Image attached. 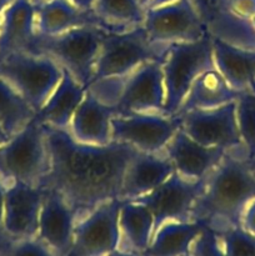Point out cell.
<instances>
[{
    "mask_svg": "<svg viewBox=\"0 0 255 256\" xmlns=\"http://www.w3.org/2000/svg\"><path fill=\"white\" fill-rule=\"evenodd\" d=\"M36 34L32 0H12L0 19V62L18 52H28Z\"/></svg>",
    "mask_w": 255,
    "mask_h": 256,
    "instance_id": "obj_20",
    "label": "cell"
},
{
    "mask_svg": "<svg viewBox=\"0 0 255 256\" xmlns=\"http://www.w3.org/2000/svg\"><path fill=\"white\" fill-rule=\"evenodd\" d=\"M204 185L205 179L190 180L174 172L149 194L132 202H140L152 212L155 232L166 222H192V209Z\"/></svg>",
    "mask_w": 255,
    "mask_h": 256,
    "instance_id": "obj_10",
    "label": "cell"
},
{
    "mask_svg": "<svg viewBox=\"0 0 255 256\" xmlns=\"http://www.w3.org/2000/svg\"><path fill=\"white\" fill-rule=\"evenodd\" d=\"M38 34L56 35L80 26H98L102 22L92 9H82L72 0H32Z\"/></svg>",
    "mask_w": 255,
    "mask_h": 256,
    "instance_id": "obj_19",
    "label": "cell"
},
{
    "mask_svg": "<svg viewBox=\"0 0 255 256\" xmlns=\"http://www.w3.org/2000/svg\"><path fill=\"white\" fill-rule=\"evenodd\" d=\"M252 92H254V94H255V80L252 82Z\"/></svg>",
    "mask_w": 255,
    "mask_h": 256,
    "instance_id": "obj_45",
    "label": "cell"
},
{
    "mask_svg": "<svg viewBox=\"0 0 255 256\" xmlns=\"http://www.w3.org/2000/svg\"><path fill=\"white\" fill-rule=\"evenodd\" d=\"M205 229L198 222H166L154 232L142 256H182L190 252L192 242Z\"/></svg>",
    "mask_w": 255,
    "mask_h": 256,
    "instance_id": "obj_26",
    "label": "cell"
},
{
    "mask_svg": "<svg viewBox=\"0 0 255 256\" xmlns=\"http://www.w3.org/2000/svg\"><path fill=\"white\" fill-rule=\"evenodd\" d=\"M175 2V0H154V2H152V8H150V9H152V8L162 6V5L169 4V2Z\"/></svg>",
    "mask_w": 255,
    "mask_h": 256,
    "instance_id": "obj_39",
    "label": "cell"
},
{
    "mask_svg": "<svg viewBox=\"0 0 255 256\" xmlns=\"http://www.w3.org/2000/svg\"><path fill=\"white\" fill-rule=\"evenodd\" d=\"M206 32L212 39L242 49L255 50V26L252 19L234 14L218 4L212 8L204 19Z\"/></svg>",
    "mask_w": 255,
    "mask_h": 256,
    "instance_id": "obj_23",
    "label": "cell"
},
{
    "mask_svg": "<svg viewBox=\"0 0 255 256\" xmlns=\"http://www.w3.org/2000/svg\"><path fill=\"white\" fill-rule=\"evenodd\" d=\"M242 92L232 90L216 70V68L206 70L195 79L190 86L178 114L194 109H212L228 102H235Z\"/></svg>",
    "mask_w": 255,
    "mask_h": 256,
    "instance_id": "obj_24",
    "label": "cell"
},
{
    "mask_svg": "<svg viewBox=\"0 0 255 256\" xmlns=\"http://www.w3.org/2000/svg\"><path fill=\"white\" fill-rule=\"evenodd\" d=\"M8 138H9V136L6 135V132H5L4 130H2V128L0 126V145L4 144V142L8 140Z\"/></svg>",
    "mask_w": 255,
    "mask_h": 256,
    "instance_id": "obj_42",
    "label": "cell"
},
{
    "mask_svg": "<svg viewBox=\"0 0 255 256\" xmlns=\"http://www.w3.org/2000/svg\"><path fill=\"white\" fill-rule=\"evenodd\" d=\"M190 254L192 256H229L224 250L219 235L205 228L192 242Z\"/></svg>",
    "mask_w": 255,
    "mask_h": 256,
    "instance_id": "obj_32",
    "label": "cell"
},
{
    "mask_svg": "<svg viewBox=\"0 0 255 256\" xmlns=\"http://www.w3.org/2000/svg\"><path fill=\"white\" fill-rule=\"evenodd\" d=\"M44 189L24 182L5 185L2 232L5 239L36 238Z\"/></svg>",
    "mask_w": 255,
    "mask_h": 256,
    "instance_id": "obj_14",
    "label": "cell"
},
{
    "mask_svg": "<svg viewBox=\"0 0 255 256\" xmlns=\"http://www.w3.org/2000/svg\"><path fill=\"white\" fill-rule=\"evenodd\" d=\"M212 56L215 68L232 90L238 92L252 90V82L255 80V50L212 39Z\"/></svg>",
    "mask_w": 255,
    "mask_h": 256,
    "instance_id": "obj_22",
    "label": "cell"
},
{
    "mask_svg": "<svg viewBox=\"0 0 255 256\" xmlns=\"http://www.w3.org/2000/svg\"><path fill=\"white\" fill-rule=\"evenodd\" d=\"M248 166H249V169H250V172H252V176L255 178V156L248 160Z\"/></svg>",
    "mask_w": 255,
    "mask_h": 256,
    "instance_id": "obj_40",
    "label": "cell"
},
{
    "mask_svg": "<svg viewBox=\"0 0 255 256\" xmlns=\"http://www.w3.org/2000/svg\"><path fill=\"white\" fill-rule=\"evenodd\" d=\"M195 4V6H196L198 12H199V14L202 15V20L205 19V18L208 16V14H209V12L212 10V4H210V0H192Z\"/></svg>",
    "mask_w": 255,
    "mask_h": 256,
    "instance_id": "obj_36",
    "label": "cell"
},
{
    "mask_svg": "<svg viewBox=\"0 0 255 256\" xmlns=\"http://www.w3.org/2000/svg\"><path fill=\"white\" fill-rule=\"evenodd\" d=\"M218 4H222L242 18L252 19L255 16V0H219Z\"/></svg>",
    "mask_w": 255,
    "mask_h": 256,
    "instance_id": "obj_33",
    "label": "cell"
},
{
    "mask_svg": "<svg viewBox=\"0 0 255 256\" xmlns=\"http://www.w3.org/2000/svg\"><path fill=\"white\" fill-rule=\"evenodd\" d=\"M36 116V112L19 92L0 76V126L8 136L19 132Z\"/></svg>",
    "mask_w": 255,
    "mask_h": 256,
    "instance_id": "obj_28",
    "label": "cell"
},
{
    "mask_svg": "<svg viewBox=\"0 0 255 256\" xmlns=\"http://www.w3.org/2000/svg\"><path fill=\"white\" fill-rule=\"evenodd\" d=\"M152 2H154V0H140V4H142V9L144 10H148L152 8Z\"/></svg>",
    "mask_w": 255,
    "mask_h": 256,
    "instance_id": "obj_41",
    "label": "cell"
},
{
    "mask_svg": "<svg viewBox=\"0 0 255 256\" xmlns=\"http://www.w3.org/2000/svg\"><path fill=\"white\" fill-rule=\"evenodd\" d=\"M106 256H142V254H138V252H128V250L116 249V250H114L112 252H110V254H108Z\"/></svg>",
    "mask_w": 255,
    "mask_h": 256,
    "instance_id": "obj_37",
    "label": "cell"
},
{
    "mask_svg": "<svg viewBox=\"0 0 255 256\" xmlns=\"http://www.w3.org/2000/svg\"><path fill=\"white\" fill-rule=\"evenodd\" d=\"M0 249L4 252V256H56L38 238L6 240Z\"/></svg>",
    "mask_w": 255,
    "mask_h": 256,
    "instance_id": "obj_31",
    "label": "cell"
},
{
    "mask_svg": "<svg viewBox=\"0 0 255 256\" xmlns=\"http://www.w3.org/2000/svg\"><path fill=\"white\" fill-rule=\"evenodd\" d=\"M174 170L190 180H204L219 165L224 149L205 146L186 134L182 128L176 130L162 150Z\"/></svg>",
    "mask_w": 255,
    "mask_h": 256,
    "instance_id": "obj_16",
    "label": "cell"
},
{
    "mask_svg": "<svg viewBox=\"0 0 255 256\" xmlns=\"http://www.w3.org/2000/svg\"><path fill=\"white\" fill-rule=\"evenodd\" d=\"M180 128L179 118L160 112L115 115L112 120L114 142L128 144L138 152H162Z\"/></svg>",
    "mask_w": 255,
    "mask_h": 256,
    "instance_id": "obj_11",
    "label": "cell"
},
{
    "mask_svg": "<svg viewBox=\"0 0 255 256\" xmlns=\"http://www.w3.org/2000/svg\"><path fill=\"white\" fill-rule=\"evenodd\" d=\"M162 68L165 85L164 114L175 115L195 79L215 68L212 36L206 34L196 42L168 45Z\"/></svg>",
    "mask_w": 255,
    "mask_h": 256,
    "instance_id": "obj_5",
    "label": "cell"
},
{
    "mask_svg": "<svg viewBox=\"0 0 255 256\" xmlns=\"http://www.w3.org/2000/svg\"><path fill=\"white\" fill-rule=\"evenodd\" d=\"M252 24H254V26H255V16L252 18Z\"/></svg>",
    "mask_w": 255,
    "mask_h": 256,
    "instance_id": "obj_47",
    "label": "cell"
},
{
    "mask_svg": "<svg viewBox=\"0 0 255 256\" xmlns=\"http://www.w3.org/2000/svg\"><path fill=\"white\" fill-rule=\"evenodd\" d=\"M4 194H5V184L0 178V246L6 242L4 232H2V209H4Z\"/></svg>",
    "mask_w": 255,
    "mask_h": 256,
    "instance_id": "obj_35",
    "label": "cell"
},
{
    "mask_svg": "<svg viewBox=\"0 0 255 256\" xmlns=\"http://www.w3.org/2000/svg\"><path fill=\"white\" fill-rule=\"evenodd\" d=\"M119 249L142 254L154 234V218L145 205L122 202L119 212Z\"/></svg>",
    "mask_w": 255,
    "mask_h": 256,
    "instance_id": "obj_25",
    "label": "cell"
},
{
    "mask_svg": "<svg viewBox=\"0 0 255 256\" xmlns=\"http://www.w3.org/2000/svg\"><path fill=\"white\" fill-rule=\"evenodd\" d=\"M76 222V212L65 198L56 190L44 189L38 239L49 246L56 256H65L72 246Z\"/></svg>",
    "mask_w": 255,
    "mask_h": 256,
    "instance_id": "obj_15",
    "label": "cell"
},
{
    "mask_svg": "<svg viewBox=\"0 0 255 256\" xmlns=\"http://www.w3.org/2000/svg\"><path fill=\"white\" fill-rule=\"evenodd\" d=\"M255 199V178L248 166L245 149L226 152L222 162L205 179L204 190L192 214V222L220 232L242 226L248 205Z\"/></svg>",
    "mask_w": 255,
    "mask_h": 256,
    "instance_id": "obj_2",
    "label": "cell"
},
{
    "mask_svg": "<svg viewBox=\"0 0 255 256\" xmlns=\"http://www.w3.org/2000/svg\"><path fill=\"white\" fill-rule=\"evenodd\" d=\"M182 256H192V255L190 254V252H188V254H184V255H182Z\"/></svg>",
    "mask_w": 255,
    "mask_h": 256,
    "instance_id": "obj_46",
    "label": "cell"
},
{
    "mask_svg": "<svg viewBox=\"0 0 255 256\" xmlns=\"http://www.w3.org/2000/svg\"><path fill=\"white\" fill-rule=\"evenodd\" d=\"M86 92V88L80 84L68 70L62 69V76L58 86L36 112V119L45 126L69 130L70 122Z\"/></svg>",
    "mask_w": 255,
    "mask_h": 256,
    "instance_id": "obj_21",
    "label": "cell"
},
{
    "mask_svg": "<svg viewBox=\"0 0 255 256\" xmlns=\"http://www.w3.org/2000/svg\"><path fill=\"white\" fill-rule=\"evenodd\" d=\"M166 48L150 42L142 25L122 32H104L92 82L125 76L148 62H162Z\"/></svg>",
    "mask_w": 255,
    "mask_h": 256,
    "instance_id": "obj_6",
    "label": "cell"
},
{
    "mask_svg": "<svg viewBox=\"0 0 255 256\" xmlns=\"http://www.w3.org/2000/svg\"><path fill=\"white\" fill-rule=\"evenodd\" d=\"M216 234L229 256H255V236L242 226L228 228Z\"/></svg>",
    "mask_w": 255,
    "mask_h": 256,
    "instance_id": "obj_30",
    "label": "cell"
},
{
    "mask_svg": "<svg viewBox=\"0 0 255 256\" xmlns=\"http://www.w3.org/2000/svg\"><path fill=\"white\" fill-rule=\"evenodd\" d=\"M164 104L165 85L162 62H148L122 76V90L116 102L118 115L132 112L164 114Z\"/></svg>",
    "mask_w": 255,
    "mask_h": 256,
    "instance_id": "obj_13",
    "label": "cell"
},
{
    "mask_svg": "<svg viewBox=\"0 0 255 256\" xmlns=\"http://www.w3.org/2000/svg\"><path fill=\"white\" fill-rule=\"evenodd\" d=\"M12 2V0H0V14L4 12L5 8H6L8 5H9Z\"/></svg>",
    "mask_w": 255,
    "mask_h": 256,
    "instance_id": "obj_43",
    "label": "cell"
},
{
    "mask_svg": "<svg viewBox=\"0 0 255 256\" xmlns=\"http://www.w3.org/2000/svg\"><path fill=\"white\" fill-rule=\"evenodd\" d=\"M120 206L119 199L109 200L79 218L65 256H106L119 249Z\"/></svg>",
    "mask_w": 255,
    "mask_h": 256,
    "instance_id": "obj_9",
    "label": "cell"
},
{
    "mask_svg": "<svg viewBox=\"0 0 255 256\" xmlns=\"http://www.w3.org/2000/svg\"><path fill=\"white\" fill-rule=\"evenodd\" d=\"M142 26L150 42L162 45L196 42L208 34L192 0H175L145 10Z\"/></svg>",
    "mask_w": 255,
    "mask_h": 256,
    "instance_id": "obj_8",
    "label": "cell"
},
{
    "mask_svg": "<svg viewBox=\"0 0 255 256\" xmlns=\"http://www.w3.org/2000/svg\"><path fill=\"white\" fill-rule=\"evenodd\" d=\"M242 228L255 236V199L248 205L242 214Z\"/></svg>",
    "mask_w": 255,
    "mask_h": 256,
    "instance_id": "obj_34",
    "label": "cell"
},
{
    "mask_svg": "<svg viewBox=\"0 0 255 256\" xmlns=\"http://www.w3.org/2000/svg\"><path fill=\"white\" fill-rule=\"evenodd\" d=\"M0 19H2V14H0Z\"/></svg>",
    "mask_w": 255,
    "mask_h": 256,
    "instance_id": "obj_48",
    "label": "cell"
},
{
    "mask_svg": "<svg viewBox=\"0 0 255 256\" xmlns=\"http://www.w3.org/2000/svg\"><path fill=\"white\" fill-rule=\"evenodd\" d=\"M104 30L98 26H80L56 35L35 34L28 52L44 54L68 70L85 88L94 75Z\"/></svg>",
    "mask_w": 255,
    "mask_h": 256,
    "instance_id": "obj_4",
    "label": "cell"
},
{
    "mask_svg": "<svg viewBox=\"0 0 255 256\" xmlns=\"http://www.w3.org/2000/svg\"><path fill=\"white\" fill-rule=\"evenodd\" d=\"M92 10L106 32H122L142 25L145 10L140 0H94Z\"/></svg>",
    "mask_w": 255,
    "mask_h": 256,
    "instance_id": "obj_27",
    "label": "cell"
},
{
    "mask_svg": "<svg viewBox=\"0 0 255 256\" xmlns=\"http://www.w3.org/2000/svg\"><path fill=\"white\" fill-rule=\"evenodd\" d=\"M45 132L50 169L40 188L60 192L78 219L102 202L119 199L134 148L114 140L106 145L84 144L68 130L50 126H45Z\"/></svg>",
    "mask_w": 255,
    "mask_h": 256,
    "instance_id": "obj_1",
    "label": "cell"
},
{
    "mask_svg": "<svg viewBox=\"0 0 255 256\" xmlns=\"http://www.w3.org/2000/svg\"><path fill=\"white\" fill-rule=\"evenodd\" d=\"M50 169L45 126L36 116L0 145V178L10 182L40 186Z\"/></svg>",
    "mask_w": 255,
    "mask_h": 256,
    "instance_id": "obj_3",
    "label": "cell"
},
{
    "mask_svg": "<svg viewBox=\"0 0 255 256\" xmlns=\"http://www.w3.org/2000/svg\"><path fill=\"white\" fill-rule=\"evenodd\" d=\"M236 120L240 139L249 160L255 156V94L252 89L242 92L236 99Z\"/></svg>",
    "mask_w": 255,
    "mask_h": 256,
    "instance_id": "obj_29",
    "label": "cell"
},
{
    "mask_svg": "<svg viewBox=\"0 0 255 256\" xmlns=\"http://www.w3.org/2000/svg\"><path fill=\"white\" fill-rule=\"evenodd\" d=\"M174 172V166L164 152L136 150L125 170L119 200L132 202L149 194Z\"/></svg>",
    "mask_w": 255,
    "mask_h": 256,
    "instance_id": "obj_17",
    "label": "cell"
},
{
    "mask_svg": "<svg viewBox=\"0 0 255 256\" xmlns=\"http://www.w3.org/2000/svg\"><path fill=\"white\" fill-rule=\"evenodd\" d=\"M0 76L39 112L62 76V68L44 54L18 52L0 62Z\"/></svg>",
    "mask_w": 255,
    "mask_h": 256,
    "instance_id": "obj_7",
    "label": "cell"
},
{
    "mask_svg": "<svg viewBox=\"0 0 255 256\" xmlns=\"http://www.w3.org/2000/svg\"><path fill=\"white\" fill-rule=\"evenodd\" d=\"M218 2H219V0H210V4H212V6H215Z\"/></svg>",
    "mask_w": 255,
    "mask_h": 256,
    "instance_id": "obj_44",
    "label": "cell"
},
{
    "mask_svg": "<svg viewBox=\"0 0 255 256\" xmlns=\"http://www.w3.org/2000/svg\"><path fill=\"white\" fill-rule=\"evenodd\" d=\"M180 128L205 146L225 152L242 149L236 120V100L212 109H194L182 112Z\"/></svg>",
    "mask_w": 255,
    "mask_h": 256,
    "instance_id": "obj_12",
    "label": "cell"
},
{
    "mask_svg": "<svg viewBox=\"0 0 255 256\" xmlns=\"http://www.w3.org/2000/svg\"><path fill=\"white\" fill-rule=\"evenodd\" d=\"M115 115L116 106L106 104L86 89L68 132L84 144L106 145L112 142V120Z\"/></svg>",
    "mask_w": 255,
    "mask_h": 256,
    "instance_id": "obj_18",
    "label": "cell"
},
{
    "mask_svg": "<svg viewBox=\"0 0 255 256\" xmlns=\"http://www.w3.org/2000/svg\"><path fill=\"white\" fill-rule=\"evenodd\" d=\"M72 2L82 9H92V4H94V0H72Z\"/></svg>",
    "mask_w": 255,
    "mask_h": 256,
    "instance_id": "obj_38",
    "label": "cell"
}]
</instances>
